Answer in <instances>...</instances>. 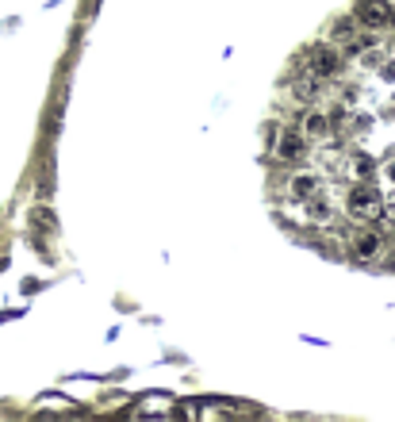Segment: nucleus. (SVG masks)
Returning <instances> with one entry per match:
<instances>
[{"label":"nucleus","mask_w":395,"mask_h":422,"mask_svg":"<svg viewBox=\"0 0 395 422\" xmlns=\"http://www.w3.org/2000/svg\"><path fill=\"white\" fill-rule=\"evenodd\" d=\"M346 207H349V216L361 219V223H376V219L387 216V204L372 181H357L353 188L346 192Z\"/></svg>","instance_id":"f257e3e1"},{"label":"nucleus","mask_w":395,"mask_h":422,"mask_svg":"<svg viewBox=\"0 0 395 422\" xmlns=\"http://www.w3.org/2000/svg\"><path fill=\"white\" fill-rule=\"evenodd\" d=\"M349 254H353V261H361V265H372V261L384 254V231H380L376 223L353 231L349 234Z\"/></svg>","instance_id":"f03ea898"},{"label":"nucleus","mask_w":395,"mask_h":422,"mask_svg":"<svg viewBox=\"0 0 395 422\" xmlns=\"http://www.w3.org/2000/svg\"><path fill=\"white\" fill-rule=\"evenodd\" d=\"M353 16H357V24L380 31V27H387L395 19V8H392V0H361Z\"/></svg>","instance_id":"7ed1b4c3"},{"label":"nucleus","mask_w":395,"mask_h":422,"mask_svg":"<svg viewBox=\"0 0 395 422\" xmlns=\"http://www.w3.org/2000/svg\"><path fill=\"white\" fill-rule=\"evenodd\" d=\"M272 154H276L280 161H299V157L307 154V134L299 131V127H284V131L276 134V142H272Z\"/></svg>","instance_id":"20e7f679"},{"label":"nucleus","mask_w":395,"mask_h":422,"mask_svg":"<svg viewBox=\"0 0 395 422\" xmlns=\"http://www.w3.org/2000/svg\"><path fill=\"white\" fill-rule=\"evenodd\" d=\"M337 69H342V54H337L334 46H315L311 54H307V73L311 77H334Z\"/></svg>","instance_id":"39448f33"},{"label":"nucleus","mask_w":395,"mask_h":422,"mask_svg":"<svg viewBox=\"0 0 395 422\" xmlns=\"http://www.w3.org/2000/svg\"><path fill=\"white\" fill-rule=\"evenodd\" d=\"M319 188H322V177L319 173H296L288 181V192H292V200H311V196H319Z\"/></svg>","instance_id":"423d86ee"},{"label":"nucleus","mask_w":395,"mask_h":422,"mask_svg":"<svg viewBox=\"0 0 395 422\" xmlns=\"http://www.w3.org/2000/svg\"><path fill=\"white\" fill-rule=\"evenodd\" d=\"M299 131H304L307 139H326V134H330V119L322 116V112L307 108L304 116H299Z\"/></svg>","instance_id":"0eeeda50"},{"label":"nucleus","mask_w":395,"mask_h":422,"mask_svg":"<svg viewBox=\"0 0 395 422\" xmlns=\"http://www.w3.org/2000/svg\"><path fill=\"white\" fill-rule=\"evenodd\" d=\"M304 207H307V219L311 223H334V207H330V200H322V196H311V200H304Z\"/></svg>","instance_id":"6e6552de"},{"label":"nucleus","mask_w":395,"mask_h":422,"mask_svg":"<svg viewBox=\"0 0 395 422\" xmlns=\"http://www.w3.org/2000/svg\"><path fill=\"white\" fill-rule=\"evenodd\" d=\"M31 227H35V231L54 234V231H58V219H54V211H50L46 204H35L31 207Z\"/></svg>","instance_id":"1a4fd4ad"},{"label":"nucleus","mask_w":395,"mask_h":422,"mask_svg":"<svg viewBox=\"0 0 395 422\" xmlns=\"http://www.w3.org/2000/svg\"><path fill=\"white\" fill-rule=\"evenodd\" d=\"M349 173H353L357 181H372V173H376V161H372L369 154H353V157H349Z\"/></svg>","instance_id":"9d476101"},{"label":"nucleus","mask_w":395,"mask_h":422,"mask_svg":"<svg viewBox=\"0 0 395 422\" xmlns=\"http://www.w3.org/2000/svg\"><path fill=\"white\" fill-rule=\"evenodd\" d=\"M330 39H334V42H353L357 39V16L337 19V24L330 27Z\"/></svg>","instance_id":"9b49d317"},{"label":"nucleus","mask_w":395,"mask_h":422,"mask_svg":"<svg viewBox=\"0 0 395 422\" xmlns=\"http://www.w3.org/2000/svg\"><path fill=\"white\" fill-rule=\"evenodd\" d=\"M315 81H319V77H304V81H296V89H292V92H296L299 104H311V100L319 96V85H315Z\"/></svg>","instance_id":"f8f14e48"},{"label":"nucleus","mask_w":395,"mask_h":422,"mask_svg":"<svg viewBox=\"0 0 395 422\" xmlns=\"http://www.w3.org/2000/svg\"><path fill=\"white\" fill-rule=\"evenodd\" d=\"M380 73H384V77H387V81H395V62H387V66H384V69H380Z\"/></svg>","instance_id":"ddd939ff"},{"label":"nucleus","mask_w":395,"mask_h":422,"mask_svg":"<svg viewBox=\"0 0 395 422\" xmlns=\"http://www.w3.org/2000/svg\"><path fill=\"white\" fill-rule=\"evenodd\" d=\"M387 177H392V181H395V157H392V161H387Z\"/></svg>","instance_id":"4468645a"},{"label":"nucleus","mask_w":395,"mask_h":422,"mask_svg":"<svg viewBox=\"0 0 395 422\" xmlns=\"http://www.w3.org/2000/svg\"><path fill=\"white\" fill-rule=\"evenodd\" d=\"M387 211H392V219H395V200H392V204H387Z\"/></svg>","instance_id":"2eb2a0df"}]
</instances>
